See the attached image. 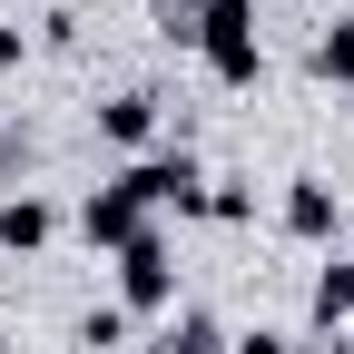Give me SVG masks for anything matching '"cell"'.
<instances>
[{
  "label": "cell",
  "instance_id": "1",
  "mask_svg": "<svg viewBox=\"0 0 354 354\" xmlns=\"http://www.w3.org/2000/svg\"><path fill=\"white\" fill-rule=\"evenodd\" d=\"M187 50L207 59L216 88H256L266 79V39H256V0H197V39Z\"/></svg>",
  "mask_w": 354,
  "mask_h": 354
},
{
  "label": "cell",
  "instance_id": "2",
  "mask_svg": "<svg viewBox=\"0 0 354 354\" xmlns=\"http://www.w3.org/2000/svg\"><path fill=\"white\" fill-rule=\"evenodd\" d=\"M118 187L138 216H207V167L187 148H148V158H128L118 167Z\"/></svg>",
  "mask_w": 354,
  "mask_h": 354
},
{
  "label": "cell",
  "instance_id": "3",
  "mask_svg": "<svg viewBox=\"0 0 354 354\" xmlns=\"http://www.w3.org/2000/svg\"><path fill=\"white\" fill-rule=\"evenodd\" d=\"M109 266H118V305L128 315H167L177 305V246H167V227H138Z\"/></svg>",
  "mask_w": 354,
  "mask_h": 354
},
{
  "label": "cell",
  "instance_id": "4",
  "mask_svg": "<svg viewBox=\"0 0 354 354\" xmlns=\"http://www.w3.org/2000/svg\"><path fill=\"white\" fill-rule=\"evenodd\" d=\"M335 227H344L335 177H286V236L295 246H335Z\"/></svg>",
  "mask_w": 354,
  "mask_h": 354
},
{
  "label": "cell",
  "instance_id": "5",
  "mask_svg": "<svg viewBox=\"0 0 354 354\" xmlns=\"http://www.w3.org/2000/svg\"><path fill=\"white\" fill-rule=\"evenodd\" d=\"M138 227H158V216H138V207H128V187H118V177H109V187H88V197H79V236L99 246V256H118L128 236H138Z\"/></svg>",
  "mask_w": 354,
  "mask_h": 354
},
{
  "label": "cell",
  "instance_id": "6",
  "mask_svg": "<svg viewBox=\"0 0 354 354\" xmlns=\"http://www.w3.org/2000/svg\"><path fill=\"white\" fill-rule=\"evenodd\" d=\"M99 138L128 148V158H148V148H158V88H118V99H99Z\"/></svg>",
  "mask_w": 354,
  "mask_h": 354
},
{
  "label": "cell",
  "instance_id": "7",
  "mask_svg": "<svg viewBox=\"0 0 354 354\" xmlns=\"http://www.w3.org/2000/svg\"><path fill=\"white\" fill-rule=\"evenodd\" d=\"M50 236H59V207L39 197V187H10V197H0V246H10V256H39Z\"/></svg>",
  "mask_w": 354,
  "mask_h": 354
},
{
  "label": "cell",
  "instance_id": "8",
  "mask_svg": "<svg viewBox=\"0 0 354 354\" xmlns=\"http://www.w3.org/2000/svg\"><path fill=\"white\" fill-rule=\"evenodd\" d=\"M305 315H315V335L354 325V256H325V266H315V295H305Z\"/></svg>",
  "mask_w": 354,
  "mask_h": 354
},
{
  "label": "cell",
  "instance_id": "9",
  "mask_svg": "<svg viewBox=\"0 0 354 354\" xmlns=\"http://www.w3.org/2000/svg\"><path fill=\"white\" fill-rule=\"evenodd\" d=\"M148 354H227V325H216L207 305H177V315H167V335H158Z\"/></svg>",
  "mask_w": 354,
  "mask_h": 354
},
{
  "label": "cell",
  "instance_id": "10",
  "mask_svg": "<svg viewBox=\"0 0 354 354\" xmlns=\"http://www.w3.org/2000/svg\"><path fill=\"white\" fill-rule=\"evenodd\" d=\"M315 79L354 88V10H344V20H325V39H315Z\"/></svg>",
  "mask_w": 354,
  "mask_h": 354
},
{
  "label": "cell",
  "instance_id": "11",
  "mask_svg": "<svg viewBox=\"0 0 354 354\" xmlns=\"http://www.w3.org/2000/svg\"><path fill=\"white\" fill-rule=\"evenodd\" d=\"M128 325H138L128 305H88V315H79V344L88 354H128Z\"/></svg>",
  "mask_w": 354,
  "mask_h": 354
},
{
  "label": "cell",
  "instance_id": "12",
  "mask_svg": "<svg viewBox=\"0 0 354 354\" xmlns=\"http://www.w3.org/2000/svg\"><path fill=\"white\" fill-rule=\"evenodd\" d=\"M207 216H216V227H246V216H256L246 177H207Z\"/></svg>",
  "mask_w": 354,
  "mask_h": 354
},
{
  "label": "cell",
  "instance_id": "13",
  "mask_svg": "<svg viewBox=\"0 0 354 354\" xmlns=\"http://www.w3.org/2000/svg\"><path fill=\"white\" fill-rule=\"evenodd\" d=\"M227 354H295V335H276V325H246V335H227Z\"/></svg>",
  "mask_w": 354,
  "mask_h": 354
},
{
  "label": "cell",
  "instance_id": "14",
  "mask_svg": "<svg viewBox=\"0 0 354 354\" xmlns=\"http://www.w3.org/2000/svg\"><path fill=\"white\" fill-rule=\"evenodd\" d=\"M20 59H30V30H20V20H0V88L20 79Z\"/></svg>",
  "mask_w": 354,
  "mask_h": 354
},
{
  "label": "cell",
  "instance_id": "15",
  "mask_svg": "<svg viewBox=\"0 0 354 354\" xmlns=\"http://www.w3.org/2000/svg\"><path fill=\"white\" fill-rule=\"evenodd\" d=\"M325 354H354V335H335V344H325Z\"/></svg>",
  "mask_w": 354,
  "mask_h": 354
},
{
  "label": "cell",
  "instance_id": "16",
  "mask_svg": "<svg viewBox=\"0 0 354 354\" xmlns=\"http://www.w3.org/2000/svg\"><path fill=\"white\" fill-rule=\"evenodd\" d=\"M128 354H148V344H128Z\"/></svg>",
  "mask_w": 354,
  "mask_h": 354
}]
</instances>
